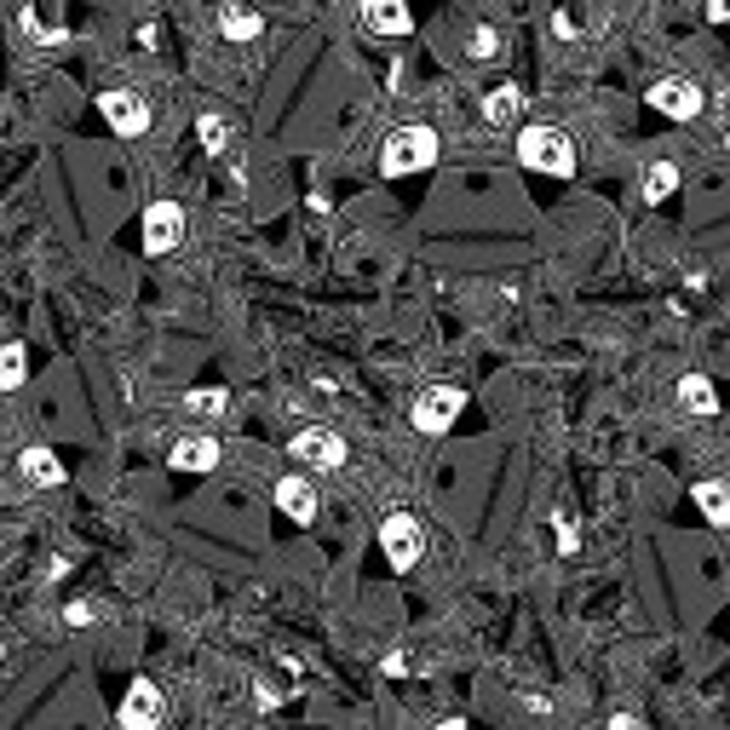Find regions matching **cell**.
I'll list each match as a JSON object with an SVG mask.
<instances>
[{
  "mask_svg": "<svg viewBox=\"0 0 730 730\" xmlns=\"http://www.w3.org/2000/svg\"><path fill=\"white\" fill-rule=\"evenodd\" d=\"M438 132L426 121H409V127H391L380 139V179H409V173H426L438 161Z\"/></svg>",
  "mask_w": 730,
  "mask_h": 730,
  "instance_id": "obj_1",
  "label": "cell"
},
{
  "mask_svg": "<svg viewBox=\"0 0 730 730\" xmlns=\"http://www.w3.org/2000/svg\"><path fill=\"white\" fill-rule=\"evenodd\" d=\"M512 150H518V168L541 173V179H570L576 173V144H570V132L563 127H547V121L523 127Z\"/></svg>",
  "mask_w": 730,
  "mask_h": 730,
  "instance_id": "obj_2",
  "label": "cell"
},
{
  "mask_svg": "<svg viewBox=\"0 0 730 730\" xmlns=\"http://www.w3.org/2000/svg\"><path fill=\"white\" fill-rule=\"evenodd\" d=\"M380 552L391 558V570H414L426 558V523L414 512H386L380 518Z\"/></svg>",
  "mask_w": 730,
  "mask_h": 730,
  "instance_id": "obj_3",
  "label": "cell"
},
{
  "mask_svg": "<svg viewBox=\"0 0 730 730\" xmlns=\"http://www.w3.org/2000/svg\"><path fill=\"white\" fill-rule=\"evenodd\" d=\"M98 110H104V121H110V132L116 139H144L150 132V98L139 92V87H110V92H98Z\"/></svg>",
  "mask_w": 730,
  "mask_h": 730,
  "instance_id": "obj_4",
  "label": "cell"
},
{
  "mask_svg": "<svg viewBox=\"0 0 730 730\" xmlns=\"http://www.w3.org/2000/svg\"><path fill=\"white\" fill-rule=\"evenodd\" d=\"M460 414H467V391H460V386H426L414 397V409H409L414 431H426V438H443Z\"/></svg>",
  "mask_w": 730,
  "mask_h": 730,
  "instance_id": "obj_5",
  "label": "cell"
},
{
  "mask_svg": "<svg viewBox=\"0 0 730 730\" xmlns=\"http://www.w3.org/2000/svg\"><path fill=\"white\" fill-rule=\"evenodd\" d=\"M644 104L656 110V116H668V121H696L708 110V92L696 87L690 76H661L650 92H644Z\"/></svg>",
  "mask_w": 730,
  "mask_h": 730,
  "instance_id": "obj_6",
  "label": "cell"
},
{
  "mask_svg": "<svg viewBox=\"0 0 730 730\" xmlns=\"http://www.w3.org/2000/svg\"><path fill=\"white\" fill-rule=\"evenodd\" d=\"M288 454L300 460V467H311V472H340L346 467V438L340 431H328V426H306V431H293L288 438Z\"/></svg>",
  "mask_w": 730,
  "mask_h": 730,
  "instance_id": "obj_7",
  "label": "cell"
},
{
  "mask_svg": "<svg viewBox=\"0 0 730 730\" xmlns=\"http://www.w3.org/2000/svg\"><path fill=\"white\" fill-rule=\"evenodd\" d=\"M184 208L179 202H168V196H161V202H150L144 208V230H139V237H144V253L150 259H168L173 248H184Z\"/></svg>",
  "mask_w": 730,
  "mask_h": 730,
  "instance_id": "obj_8",
  "label": "cell"
},
{
  "mask_svg": "<svg viewBox=\"0 0 730 730\" xmlns=\"http://www.w3.org/2000/svg\"><path fill=\"white\" fill-rule=\"evenodd\" d=\"M121 730H156L168 719V702H161V684L156 679H132L127 684V702H121Z\"/></svg>",
  "mask_w": 730,
  "mask_h": 730,
  "instance_id": "obj_9",
  "label": "cell"
},
{
  "mask_svg": "<svg viewBox=\"0 0 730 730\" xmlns=\"http://www.w3.org/2000/svg\"><path fill=\"white\" fill-rule=\"evenodd\" d=\"M357 18H362L369 36H386V41H397V36H409L414 29L409 0H357Z\"/></svg>",
  "mask_w": 730,
  "mask_h": 730,
  "instance_id": "obj_10",
  "label": "cell"
},
{
  "mask_svg": "<svg viewBox=\"0 0 730 730\" xmlns=\"http://www.w3.org/2000/svg\"><path fill=\"white\" fill-rule=\"evenodd\" d=\"M277 512H288L293 523H317V512H322V494H317V483H311L306 472H288V478H277Z\"/></svg>",
  "mask_w": 730,
  "mask_h": 730,
  "instance_id": "obj_11",
  "label": "cell"
},
{
  "mask_svg": "<svg viewBox=\"0 0 730 730\" xmlns=\"http://www.w3.org/2000/svg\"><path fill=\"white\" fill-rule=\"evenodd\" d=\"M219 438H208V431H190V438H179L173 449H168V467H179V472H213L219 467Z\"/></svg>",
  "mask_w": 730,
  "mask_h": 730,
  "instance_id": "obj_12",
  "label": "cell"
},
{
  "mask_svg": "<svg viewBox=\"0 0 730 730\" xmlns=\"http://www.w3.org/2000/svg\"><path fill=\"white\" fill-rule=\"evenodd\" d=\"M18 472H23V483H36V489H58L63 478V460L52 454V449H41V443H29L23 454H18Z\"/></svg>",
  "mask_w": 730,
  "mask_h": 730,
  "instance_id": "obj_13",
  "label": "cell"
},
{
  "mask_svg": "<svg viewBox=\"0 0 730 730\" xmlns=\"http://www.w3.org/2000/svg\"><path fill=\"white\" fill-rule=\"evenodd\" d=\"M690 501H696V512H702L713 529H730V483L724 478H702L690 489Z\"/></svg>",
  "mask_w": 730,
  "mask_h": 730,
  "instance_id": "obj_14",
  "label": "cell"
},
{
  "mask_svg": "<svg viewBox=\"0 0 730 730\" xmlns=\"http://www.w3.org/2000/svg\"><path fill=\"white\" fill-rule=\"evenodd\" d=\"M518 110H523V87H518V81H501V87L483 92V121H489V127L518 121Z\"/></svg>",
  "mask_w": 730,
  "mask_h": 730,
  "instance_id": "obj_15",
  "label": "cell"
},
{
  "mask_svg": "<svg viewBox=\"0 0 730 730\" xmlns=\"http://www.w3.org/2000/svg\"><path fill=\"white\" fill-rule=\"evenodd\" d=\"M679 403H684L690 414L713 420V414H719V391H713V380H708V374H684V380H679Z\"/></svg>",
  "mask_w": 730,
  "mask_h": 730,
  "instance_id": "obj_16",
  "label": "cell"
},
{
  "mask_svg": "<svg viewBox=\"0 0 730 730\" xmlns=\"http://www.w3.org/2000/svg\"><path fill=\"white\" fill-rule=\"evenodd\" d=\"M259 29H264V18H259L253 7H224V12H219V36H224V41H253Z\"/></svg>",
  "mask_w": 730,
  "mask_h": 730,
  "instance_id": "obj_17",
  "label": "cell"
},
{
  "mask_svg": "<svg viewBox=\"0 0 730 730\" xmlns=\"http://www.w3.org/2000/svg\"><path fill=\"white\" fill-rule=\"evenodd\" d=\"M679 190V161H650L644 168V202H668Z\"/></svg>",
  "mask_w": 730,
  "mask_h": 730,
  "instance_id": "obj_18",
  "label": "cell"
},
{
  "mask_svg": "<svg viewBox=\"0 0 730 730\" xmlns=\"http://www.w3.org/2000/svg\"><path fill=\"white\" fill-rule=\"evenodd\" d=\"M224 409H230L224 386H190L184 391V414H224Z\"/></svg>",
  "mask_w": 730,
  "mask_h": 730,
  "instance_id": "obj_19",
  "label": "cell"
},
{
  "mask_svg": "<svg viewBox=\"0 0 730 730\" xmlns=\"http://www.w3.org/2000/svg\"><path fill=\"white\" fill-rule=\"evenodd\" d=\"M23 380H29V351H23V340H7V351H0V386L18 391Z\"/></svg>",
  "mask_w": 730,
  "mask_h": 730,
  "instance_id": "obj_20",
  "label": "cell"
},
{
  "mask_svg": "<svg viewBox=\"0 0 730 730\" xmlns=\"http://www.w3.org/2000/svg\"><path fill=\"white\" fill-rule=\"evenodd\" d=\"M196 132H202V144H208L213 156H219V150L230 144V121H219L213 110H202V116H196Z\"/></svg>",
  "mask_w": 730,
  "mask_h": 730,
  "instance_id": "obj_21",
  "label": "cell"
},
{
  "mask_svg": "<svg viewBox=\"0 0 730 730\" xmlns=\"http://www.w3.org/2000/svg\"><path fill=\"white\" fill-rule=\"evenodd\" d=\"M552 536H558V552H563V558H576V552H581V529H576L570 512H552Z\"/></svg>",
  "mask_w": 730,
  "mask_h": 730,
  "instance_id": "obj_22",
  "label": "cell"
},
{
  "mask_svg": "<svg viewBox=\"0 0 730 730\" xmlns=\"http://www.w3.org/2000/svg\"><path fill=\"white\" fill-rule=\"evenodd\" d=\"M472 58H501V36H494L489 23L472 29Z\"/></svg>",
  "mask_w": 730,
  "mask_h": 730,
  "instance_id": "obj_23",
  "label": "cell"
},
{
  "mask_svg": "<svg viewBox=\"0 0 730 730\" xmlns=\"http://www.w3.org/2000/svg\"><path fill=\"white\" fill-rule=\"evenodd\" d=\"M98 621V610L87 604V599H76V604H63V627H76V633H81V627H92Z\"/></svg>",
  "mask_w": 730,
  "mask_h": 730,
  "instance_id": "obj_24",
  "label": "cell"
},
{
  "mask_svg": "<svg viewBox=\"0 0 730 730\" xmlns=\"http://www.w3.org/2000/svg\"><path fill=\"white\" fill-rule=\"evenodd\" d=\"M552 36L570 41V36H576V18H570V12H552Z\"/></svg>",
  "mask_w": 730,
  "mask_h": 730,
  "instance_id": "obj_25",
  "label": "cell"
},
{
  "mask_svg": "<svg viewBox=\"0 0 730 730\" xmlns=\"http://www.w3.org/2000/svg\"><path fill=\"white\" fill-rule=\"evenodd\" d=\"M708 18H713V23H730V0H708Z\"/></svg>",
  "mask_w": 730,
  "mask_h": 730,
  "instance_id": "obj_26",
  "label": "cell"
},
{
  "mask_svg": "<svg viewBox=\"0 0 730 730\" xmlns=\"http://www.w3.org/2000/svg\"><path fill=\"white\" fill-rule=\"evenodd\" d=\"M610 724H616V730H639V713H627V708H621V713H610Z\"/></svg>",
  "mask_w": 730,
  "mask_h": 730,
  "instance_id": "obj_27",
  "label": "cell"
},
{
  "mask_svg": "<svg viewBox=\"0 0 730 730\" xmlns=\"http://www.w3.org/2000/svg\"><path fill=\"white\" fill-rule=\"evenodd\" d=\"M724 156H730V132H724Z\"/></svg>",
  "mask_w": 730,
  "mask_h": 730,
  "instance_id": "obj_28",
  "label": "cell"
}]
</instances>
